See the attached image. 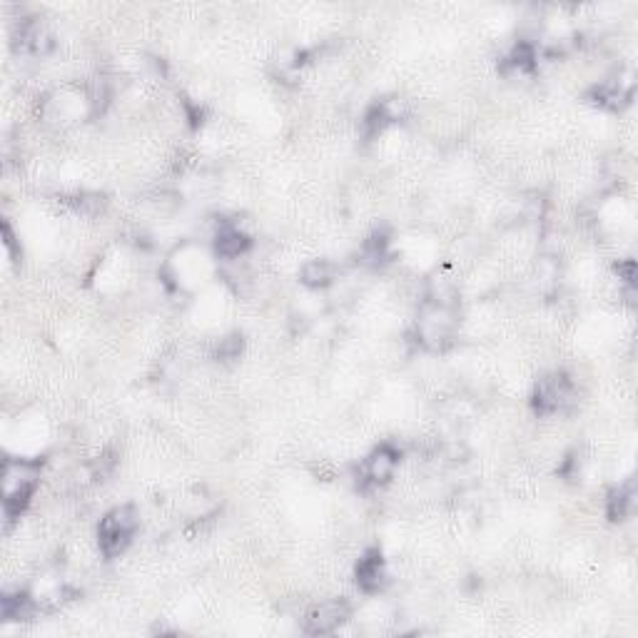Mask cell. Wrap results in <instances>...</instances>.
<instances>
[{
  "instance_id": "52a82bcc",
  "label": "cell",
  "mask_w": 638,
  "mask_h": 638,
  "mask_svg": "<svg viewBox=\"0 0 638 638\" xmlns=\"http://www.w3.org/2000/svg\"><path fill=\"white\" fill-rule=\"evenodd\" d=\"M247 247H250V237L240 233V227H234V225L222 227L217 234V252L222 257H240Z\"/></svg>"
},
{
  "instance_id": "3957f363",
  "label": "cell",
  "mask_w": 638,
  "mask_h": 638,
  "mask_svg": "<svg viewBox=\"0 0 638 638\" xmlns=\"http://www.w3.org/2000/svg\"><path fill=\"white\" fill-rule=\"evenodd\" d=\"M349 616L347 601H325V604L314 606L307 616V634H332L345 618Z\"/></svg>"
},
{
  "instance_id": "9c48e42d",
  "label": "cell",
  "mask_w": 638,
  "mask_h": 638,
  "mask_svg": "<svg viewBox=\"0 0 638 638\" xmlns=\"http://www.w3.org/2000/svg\"><path fill=\"white\" fill-rule=\"evenodd\" d=\"M634 501H636V491H634V484H628V487L618 489L614 494V499H611V516L614 519H621V516H626L628 511L634 509Z\"/></svg>"
},
{
  "instance_id": "5b68a950",
  "label": "cell",
  "mask_w": 638,
  "mask_h": 638,
  "mask_svg": "<svg viewBox=\"0 0 638 638\" xmlns=\"http://www.w3.org/2000/svg\"><path fill=\"white\" fill-rule=\"evenodd\" d=\"M571 399V384L564 377H549L539 382L536 389V406L541 412H558Z\"/></svg>"
},
{
  "instance_id": "8992f818",
  "label": "cell",
  "mask_w": 638,
  "mask_h": 638,
  "mask_svg": "<svg viewBox=\"0 0 638 638\" xmlns=\"http://www.w3.org/2000/svg\"><path fill=\"white\" fill-rule=\"evenodd\" d=\"M387 581V571H384V558L379 551H370L367 557L360 558L357 566V583L364 591H379Z\"/></svg>"
},
{
  "instance_id": "6da1fadb",
  "label": "cell",
  "mask_w": 638,
  "mask_h": 638,
  "mask_svg": "<svg viewBox=\"0 0 638 638\" xmlns=\"http://www.w3.org/2000/svg\"><path fill=\"white\" fill-rule=\"evenodd\" d=\"M140 516L135 506H117L110 514H105V519L98 526V536H100V549L107 558L117 557L125 551V546L132 541V536L138 532Z\"/></svg>"
},
{
  "instance_id": "ba28073f",
  "label": "cell",
  "mask_w": 638,
  "mask_h": 638,
  "mask_svg": "<svg viewBox=\"0 0 638 638\" xmlns=\"http://www.w3.org/2000/svg\"><path fill=\"white\" fill-rule=\"evenodd\" d=\"M332 277H335V269L327 259H312L302 269V282L310 287H325L332 282Z\"/></svg>"
},
{
  "instance_id": "7a4b0ae2",
  "label": "cell",
  "mask_w": 638,
  "mask_h": 638,
  "mask_svg": "<svg viewBox=\"0 0 638 638\" xmlns=\"http://www.w3.org/2000/svg\"><path fill=\"white\" fill-rule=\"evenodd\" d=\"M40 469L35 462L25 459H8L5 472H3V497H5V511L8 514H21L25 509L28 499L33 497L35 481H38Z\"/></svg>"
},
{
  "instance_id": "277c9868",
  "label": "cell",
  "mask_w": 638,
  "mask_h": 638,
  "mask_svg": "<svg viewBox=\"0 0 638 638\" xmlns=\"http://www.w3.org/2000/svg\"><path fill=\"white\" fill-rule=\"evenodd\" d=\"M396 464H399V454L392 447H379L362 464V481H367V484H387L392 479V474H395Z\"/></svg>"
}]
</instances>
